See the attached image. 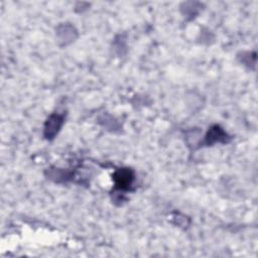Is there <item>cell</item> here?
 I'll return each instance as SVG.
<instances>
[{
	"label": "cell",
	"mask_w": 258,
	"mask_h": 258,
	"mask_svg": "<svg viewBox=\"0 0 258 258\" xmlns=\"http://www.w3.org/2000/svg\"><path fill=\"white\" fill-rule=\"evenodd\" d=\"M229 139H230V137L223 130V128H221L219 125H214L211 128H209V131L205 136L204 144L210 146L217 142H222V143L228 142Z\"/></svg>",
	"instance_id": "cell-3"
},
{
	"label": "cell",
	"mask_w": 258,
	"mask_h": 258,
	"mask_svg": "<svg viewBox=\"0 0 258 258\" xmlns=\"http://www.w3.org/2000/svg\"><path fill=\"white\" fill-rule=\"evenodd\" d=\"M56 35L58 37V41H61L62 45H67L76 39L77 31L74 26L66 23L57 27Z\"/></svg>",
	"instance_id": "cell-4"
},
{
	"label": "cell",
	"mask_w": 258,
	"mask_h": 258,
	"mask_svg": "<svg viewBox=\"0 0 258 258\" xmlns=\"http://www.w3.org/2000/svg\"><path fill=\"white\" fill-rule=\"evenodd\" d=\"M47 177L55 182H66L71 177V172L67 171L62 168L57 167H50L47 169Z\"/></svg>",
	"instance_id": "cell-5"
},
{
	"label": "cell",
	"mask_w": 258,
	"mask_h": 258,
	"mask_svg": "<svg viewBox=\"0 0 258 258\" xmlns=\"http://www.w3.org/2000/svg\"><path fill=\"white\" fill-rule=\"evenodd\" d=\"M134 177V172L130 168H119L113 175L115 185L120 191L130 189L133 184Z\"/></svg>",
	"instance_id": "cell-2"
},
{
	"label": "cell",
	"mask_w": 258,
	"mask_h": 258,
	"mask_svg": "<svg viewBox=\"0 0 258 258\" xmlns=\"http://www.w3.org/2000/svg\"><path fill=\"white\" fill-rule=\"evenodd\" d=\"M63 121H64L63 115H60L57 113L51 114L47 118V120L44 124V129H43L44 138L47 140L53 139L59 132V130L63 124Z\"/></svg>",
	"instance_id": "cell-1"
}]
</instances>
